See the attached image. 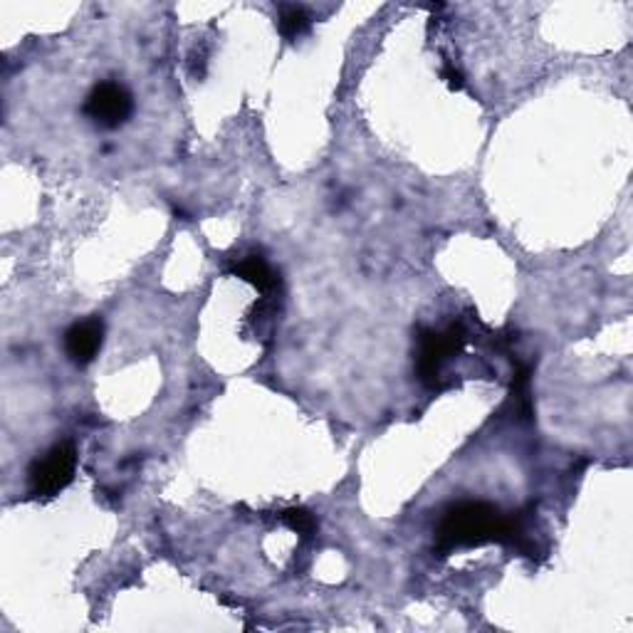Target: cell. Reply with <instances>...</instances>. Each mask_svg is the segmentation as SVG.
Returning <instances> with one entry per match:
<instances>
[{
  "label": "cell",
  "mask_w": 633,
  "mask_h": 633,
  "mask_svg": "<svg viewBox=\"0 0 633 633\" xmlns=\"http://www.w3.org/2000/svg\"><path fill=\"white\" fill-rule=\"evenodd\" d=\"M280 520L290 528L292 532L297 534H302V537H312V534L316 532V520H314V514L312 512H307L302 508H290V510H285L280 514Z\"/></svg>",
  "instance_id": "cell-8"
},
{
  "label": "cell",
  "mask_w": 633,
  "mask_h": 633,
  "mask_svg": "<svg viewBox=\"0 0 633 633\" xmlns=\"http://www.w3.org/2000/svg\"><path fill=\"white\" fill-rule=\"evenodd\" d=\"M231 273L235 277H241V280L251 282L255 290L265 297H273L277 292V287H280V277H277V273L260 255L241 257V260L231 267Z\"/></svg>",
  "instance_id": "cell-6"
},
{
  "label": "cell",
  "mask_w": 633,
  "mask_h": 633,
  "mask_svg": "<svg viewBox=\"0 0 633 633\" xmlns=\"http://www.w3.org/2000/svg\"><path fill=\"white\" fill-rule=\"evenodd\" d=\"M514 524L518 518L502 514L495 504L480 500H463L451 504L441 514L438 528H435L433 549L445 557L455 549L482 547V544L498 542L512 544Z\"/></svg>",
  "instance_id": "cell-1"
},
{
  "label": "cell",
  "mask_w": 633,
  "mask_h": 633,
  "mask_svg": "<svg viewBox=\"0 0 633 633\" xmlns=\"http://www.w3.org/2000/svg\"><path fill=\"white\" fill-rule=\"evenodd\" d=\"M104 342V324L99 316L75 322L65 332V354L67 359L77 366H87L97 359Z\"/></svg>",
  "instance_id": "cell-5"
},
{
  "label": "cell",
  "mask_w": 633,
  "mask_h": 633,
  "mask_svg": "<svg viewBox=\"0 0 633 633\" xmlns=\"http://www.w3.org/2000/svg\"><path fill=\"white\" fill-rule=\"evenodd\" d=\"M415 371L425 386H435L441 379L443 364L453 359L455 354L463 352L465 342H468V332L463 324H451L448 330H419L415 336Z\"/></svg>",
  "instance_id": "cell-2"
},
{
  "label": "cell",
  "mask_w": 633,
  "mask_h": 633,
  "mask_svg": "<svg viewBox=\"0 0 633 633\" xmlns=\"http://www.w3.org/2000/svg\"><path fill=\"white\" fill-rule=\"evenodd\" d=\"M134 112V99L122 85L102 82L89 92L85 102V114L97 126L116 129L122 126Z\"/></svg>",
  "instance_id": "cell-4"
},
{
  "label": "cell",
  "mask_w": 633,
  "mask_h": 633,
  "mask_svg": "<svg viewBox=\"0 0 633 633\" xmlns=\"http://www.w3.org/2000/svg\"><path fill=\"white\" fill-rule=\"evenodd\" d=\"M77 451L69 441H63L49 448L43 458H37L27 470V492L33 498H55L75 478Z\"/></svg>",
  "instance_id": "cell-3"
},
{
  "label": "cell",
  "mask_w": 633,
  "mask_h": 633,
  "mask_svg": "<svg viewBox=\"0 0 633 633\" xmlns=\"http://www.w3.org/2000/svg\"><path fill=\"white\" fill-rule=\"evenodd\" d=\"M277 27L285 40H297L310 30V15L297 5H280V18H277Z\"/></svg>",
  "instance_id": "cell-7"
},
{
  "label": "cell",
  "mask_w": 633,
  "mask_h": 633,
  "mask_svg": "<svg viewBox=\"0 0 633 633\" xmlns=\"http://www.w3.org/2000/svg\"><path fill=\"white\" fill-rule=\"evenodd\" d=\"M441 77L445 79V85H448L451 89H463V87H465L463 73H460V69H455L451 63H445V65H443Z\"/></svg>",
  "instance_id": "cell-9"
}]
</instances>
